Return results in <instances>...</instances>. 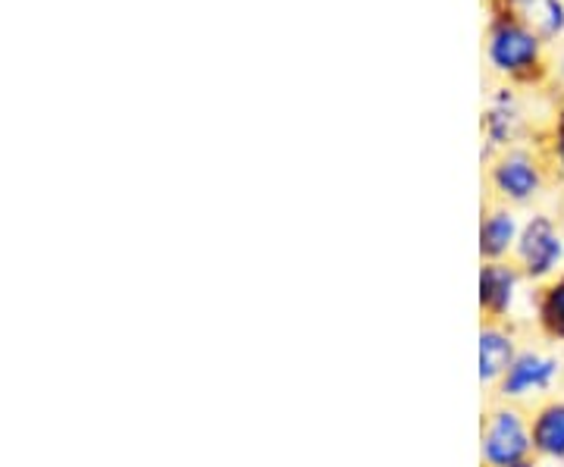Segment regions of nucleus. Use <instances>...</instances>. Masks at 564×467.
I'll return each mask as SVG.
<instances>
[{"label":"nucleus","instance_id":"f257e3e1","mask_svg":"<svg viewBox=\"0 0 564 467\" xmlns=\"http://www.w3.org/2000/svg\"><path fill=\"white\" fill-rule=\"evenodd\" d=\"M527 452V436L521 430V421L514 414H499V421L489 430L486 439V458L492 465H514Z\"/></svg>","mask_w":564,"mask_h":467},{"label":"nucleus","instance_id":"f03ea898","mask_svg":"<svg viewBox=\"0 0 564 467\" xmlns=\"http://www.w3.org/2000/svg\"><path fill=\"white\" fill-rule=\"evenodd\" d=\"M536 57V41L518 25H502L492 39V61L505 69H518Z\"/></svg>","mask_w":564,"mask_h":467},{"label":"nucleus","instance_id":"7ed1b4c3","mask_svg":"<svg viewBox=\"0 0 564 467\" xmlns=\"http://www.w3.org/2000/svg\"><path fill=\"white\" fill-rule=\"evenodd\" d=\"M521 251H524V261L530 267V273H545L549 267L555 264V258L562 254V245L552 236V229H549L545 220H536L524 232Z\"/></svg>","mask_w":564,"mask_h":467},{"label":"nucleus","instance_id":"20e7f679","mask_svg":"<svg viewBox=\"0 0 564 467\" xmlns=\"http://www.w3.org/2000/svg\"><path fill=\"white\" fill-rule=\"evenodd\" d=\"M508 7L521 17V22H527L540 35H552V32L562 29L564 13L558 0H508Z\"/></svg>","mask_w":564,"mask_h":467},{"label":"nucleus","instance_id":"39448f33","mask_svg":"<svg viewBox=\"0 0 564 467\" xmlns=\"http://www.w3.org/2000/svg\"><path fill=\"white\" fill-rule=\"evenodd\" d=\"M552 361H540V358H521L518 365L511 367V373H508V380H505V392H511V395H518V392H524V389L533 387H543L545 380L552 377Z\"/></svg>","mask_w":564,"mask_h":467},{"label":"nucleus","instance_id":"423d86ee","mask_svg":"<svg viewBox=\"0 0 564 467\" xmlns=\"http://www.w3.org/2000/svg\"><path fill=\"white\" fill-rule=\"evenodd\" d=\"M536 446L552 455H564V405L549 408L536 424Z\"/></svg>","mask_w":564,"mask_h":467},{"label":"nucleus","instance_id":"0eeeda50","mask_svg":"<svg viewBox=\"0 0 564 467\" xmlns=\"http://www.w3.org/2000/svg\"><path fill=\"white\" fill-rule=\"evenodd\" d=\"M499 185L508 195L524 198V195H530L536 188V173L530 170V163L518 158V161H508L505 166H499Z\"/></svg>","mask_w":564,"mask_h":467},{"label":"nucleus","instance_id":"6e6552de","mask_svg":"<svg viewBox=\"0 0 564 467\" xmlns=\"http://www.w3.org/2000/svg\"><path fill=\"white\" fill-rule=\"evenodd\" d=\"M511 358V346L505 343L499 333H484L480 339V377L492 380Z\"/></svg>","mask_w":564,"mask_h":467},{"label":"nucleus","instance_id":"1a4fd4ad","mask_svg":"<svg viewBox=\"0 0 564 467\" xmlns=\"http://www.w3.org/2000/svg\"><path fill=\"white\" fill-rule=\"evenodd\" d=\"M480 295H484V305L489 307H505L508 295H511V273H505L502 267H486L484 276H480Z\"/></svg>","mask_w":564,"mask_h":467},{"label":"nucleus","instance_id":"9d476101","mask_svg":"<svg viewBox=\"0 0 564 467\" xmlns=\"http://www.w3.org/2000/svg\"><path fill=\"white\" fill-rule=\"evenodd\" d=\"M511 236H514V224H511V217L496 214V217L484 226V251H489V254H499L505 245L511 242Z\"/></svg>","mask_w":564,"mask_h":467},{"label":"nucleus","instance_id":"9b49d317","mask_svg":"<svg viewBox=\"0 0 564 467\" xmlns=\"http://www.w3.org/2000/svg\"><path fill=\"white\" fill-rule=\"evenodd\" d=\"M545 324H549V329H555V333L564 336V285L552 289V295L545 302Z\"/></svg>","mask_w":564,"mask_h":467},{"label":"nucleus","instance_id":"f8f14e48","mask_svg":"<svg viewBox=\"0 0 564 467\" xmlns=\"http://www.w3.org/2000/svg\"><path fill=\"white\" fill-rule=\"evenodd\" d=\"M562 142H564V122H562Z\"/></svg>","mask_w":564,"mask_h":467}]
</instances>
